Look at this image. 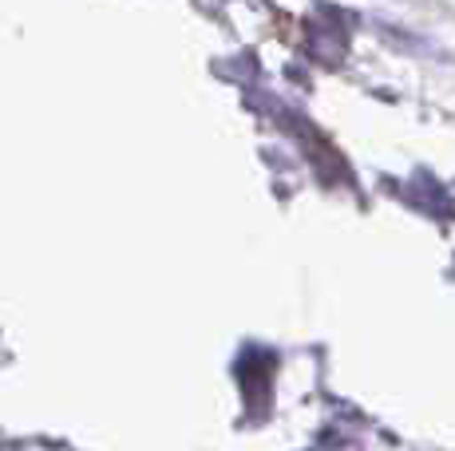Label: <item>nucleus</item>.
<instances>
[]
</instances>
